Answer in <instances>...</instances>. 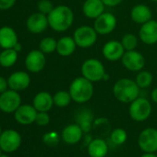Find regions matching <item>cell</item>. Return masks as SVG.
Returning <instances> with one entry per match:
<instances>
[{
  "instance_id": "obj_1",
  "label": "cell",
  "mask_w": 157,
  "mask_h": 157,
  "mask_svg": "<svg viewBox=\"0 0 157 157\" xmlns=\"http://www.w3.org/2000/svg\"><path fill=\"white\" fill-rule=\"evenodd\" d=\"M49 27L56 32H65L72 25L75 19L73 10L66 5H59L54 7L47 16Z\"/></svg>"
},
{
  "instance_id": "obj_2",
  "label": "cell",
  "mask_w": 157,
  "mask_h": 157,
  "mask_svg": "<svg viewBox=\"0 0 157 157\" xmlns=\"http://www.w3.org/2000/svg\"><path fill=\"white\" fill-rule=\"evenodd\" d=\"M141 88L130 78L118 79L113 86V95L121 103H131L140 97Z\"/></svg>"
},
{
  "instance_id": "obj_3",
  "label": "cell",
  "mask_w": 157,
  "mask_h": 157,
  "mask_svg": "<svg viewBox=\"0 0 157 157\" xmlns=\"http://www.w3.org/2000/svg\"><path fill=\"white\" fill-rule=\"evenodd\" d=\"M68 92L71 96L72 101L78 104H84L90 101L94 93L93 83L83 76L76 77L72 80Z\"/></svg>"
},
{
  "instance_id": "obj_4",
  "label": "cell",
  "mask_w": 157,
  "mask_h": 157,
  "mask_svg": "<svg viewBox=\"0 0 157 157\" xmlns=\"http://www.w3.org/2000/svg\"><path fill=\"white\" fill-rule=\"evenodd\" d=\"M81 76L85 77L92 83L105 80L107 75L103 63L96 58H89L85 60L81 67Z\"/></svg>"
},
{
  "instance_id": "obj_5",
  "label": "cell",
  "mask_w": 157,
  "mask_h": 157,
  "mask_svg": "<svg viewBox=\"0 0 157 157\" xmlns=\"http://www.w3.org/2000/svg\"><path fill=\"white\" fill-rule=\"evenodd\" d=\"M73 39L77 44V47L82 49H88L93 47L98 39V33L95 31L93 26L82 25L78 27L73 32Z\"/></svg>"
},
{
  "instance_id": "obj_6",
  "label": "cell",
  "mask_w": 157,
  "mask_h": 157,
  "mask_svg": "<svg viewBox=\"0 0 157 157\" xmlns=\"http://www.w3.org/2000/svg\"><path fill=\"white\" fill-rule=\"evenodd\" d=\"M129 113L130 118L137 122H142L149 119L152 114L151 102L145 98L139 97L130 104Z\"/></svg>"
},
{
  "instance_id": "obj_7",
  "label": "cell",
  "mask_w": 157,
  "mask_h": 157,
  "mask_svg": "<svg viewBox=\"0 0 157 157\" xmlns=\"http://www.w3.org/2000/svg\"><path fill=\"white\" fill-rule=\"evenodd\" d=\"M118 26L117 17L110 12H104L94 19L93 28L98 35H108L112 33Z\"/></svg>"
},
{
  "instance_id": "obj_8",
  "label": "cell",
  "mask_w": 157,
  "mask_h": 157,
  "mask_svg": "<svg viewBox=\"0 0 157 157\" xmlns=\"http://www.w3.org/2000/svg\"><path fill=\"white\" fill-rule=\"evenodd\" d=\"M138 145L143 153L155 154L157 152V130L146 128L139 135Z\"/></svg>"
},
{
  "instance_id": "obj_9",
  "label": "cell",
  "mask_w": 157,
  "mask_h": 157,
  "mask_svg": "<svg viewBox=\"0 0 157 157\" xmlns=\"http://www.w3.org/2000/svg\"><path fill=\"white\" fill-rule=\"evenodd\" d=\"M145 58L144 56L138 51H127L125 52L122 59L121 63L122 65L130 72H140L143 70L145 66Z\"/></svg>"
},
{
  "instance_id": "obj_10",
  "label": "cell",
  "mask_w": 157,
  "mask_h": 157,
  "mask_svg": "<svg viewBox=\"0 0 157 157\" xmlns=\"http://www.w3.org/2000/svg\"><path fill=\"white\" fill-rule=\"evenodd\" d=\"M125 52L126 51L121 41L117 40H111L106 41L102 48V54L105 59L113 63L121 61Z\"/></svg>"
},
{
  "instance_id": "obj_11",
  "label": "cell",
  "mask_w": 157,
  "mask_h": 157,
  "mask_svg": "<svg viewBox=\"0 0 157 157\" xmlns=\"http://www.w3.org/2000/svg\"><path fill=\"white\" fill-rule=\"evenodd\" d=\"M21 144L20 134L14 130H7L0 135V148L6 153H12L18 150Z\"/></svg>"
},
{
  "instance_id": "obj_12",
  "label": "cell",
  "mask_w": 157,
  "mask_h": 157,
  "mask_svg": "<svg viewBox=\"0 0 157 157\" xmlns=\"http://www.w3.org/2000/svg\"><path fill=\"white\" fill-rule=\"evenodd\" d=\"M19 94L14 90H6L0 95V109L6 113L15 112L20 106Z\"/></svg>"
},
{
  "instance_id": "obj_13",
  "label": "cell",
  "mask_w": 157,
  "mask_h": 157,
  "mask_svg": "<svg viewBox=\"0 0 157 157\" xmlns=\"http://www.w3.org/2000/svg\"><path fill=\"white\" fill-rule=\"evenodd\" d=\"M46 63L45 54L40 50L31 51L25 59V66L27 70L31 73L41 72Z\"/></svg>"
},
{
  "instance_id": "obj_14",
  "label": "cell",
  "mask_w": 157,
  "mask_h": 157,
  "mask_svg": "<svg viewBox=\"0 0 157 157\" xmlns=\"http://www.w3.org/2000/svg\"><path fill=\"white\" fill-rule=\"evenodd\" d=\"M140 40L146 45H154L157 43V21L151 19L143 24L139 30Z\"/></svg>"
},
{
  "instance_id": "obj_15",
  "label": "cell",
  "mask_w": 157,
  "mask_h": 157,
  "mask_svg": "<svg viewBox=\"0 0 157 157\" xmlns=\"http://www.w3.org/2000/svg\"><path fill=\"white\" fill-rule=\"evenodd\" d=\"M26 24L28 29L34 34L42 33L49 27L47 16L40 12L31 14L28 17Z\"/></svg>"
},
{
  "instance_id": "obj_16",
  "label": "cell",
  "mask_w": 157,
  "mask_h": 157,
  "mask_svg": "<svg viewBox=\"0 0 157 157\" xmlns=\"http://www.w3.org/2000/svg\"><path fill=\"white\" fill-rule=\"evenodd\" d=\"M130 16L134 23L141 26L153 19V12L151 8L144 4H137L132 6Z\"/></svg>"
},
{
  "instance_id": "obj_17",
  "label": "cell",
  "mask_w": 157,
  "mask_h": 157,
  "mask_svg": "<svg viewBox=\"0 0 157 157\" xmlns=\"http://www.w3.org/2000/svg\"><path fill=\"white\" fill-rule=\"evenodd\" d=\"M38 111L33 106L31 105H20L15 111V120L17 122L22 125H30L35 122V119Z\"/></svg>"
},
{
  "instance_id": "obj_18",
  "label": "cell",
  "mask_w": 157,
  "mask_h": 157,
  "mask_svg": "<svg viewBox=\"0 0 157 157\" xmlns=\"http://www.w3.org/2000/svg\"><path fill=\"white\" fill-rule=\"evenodd\" d=\"M30 83H31V77L29 74L23 71L15 72L7 79L8 87L11 90L17 92L26 89L30 86Z\"/></svg>"
},
{
  "instance_id": "obj_19",
  "label": "cell",
  "mask_w": 157,
  "mask_h": 157,
  "mask_svg": "<svg viewBox=\"0 0 157 157\" xmlns=\"http://www.w3.org/2000/svg\"><path fill=\"white\" fill-rule=\"evenodd\" d=\"M105 6L102 0H85L82 5V13L89 19H95L105 12Z\"/></svg>"
},
{
  "instance_id": "obj_20",
  "label": "cell",
  "mask_w": 157,
  "mask_h": 157,
  "mask_svg": "<svg viewBox=\"0 0 157 157\" xmlns=\"http://www.w3.org/2000/svg\"><path fill=\"white\" fill-rule=\"evenodd\" d=\"M83 132L81 128L77 124H69L64 128L61 133L62 140L65 144L69 145H74L81 142L83 136Z\"/></svg>"
},
{
  "instance_id": "obj_21",
  "label": "cell",
  "mask_w": 157,
  "mask_h": 157,
  "mask_svg": "<svg viewBox=\"0 0 157 157\" xmlns=\"http://www.w3.org/2000/svg\"><path fill=\"white\" fill-rule=\"evenodd\" d=\"M77 49V44L72 36H64L57 40L56 52L62 57L72 55Z\"/></svg>"
},
{
  "instance_id": "obj_22",
  "label": "cell",
  "mask_w": 157,
  "mask_h": 157,
  "mask_svg": "<svg viewBox=\"0 0 157 157\" xmlns=\"http://www.w3.org/2000/svg\"><path fill=\"white\" fill-rule=\"evenodd\" d=\"M54 105L53 96L45 91L38 93L33 98V107L38 112H47Z\"/></svg>"
},
{
  "instance_id": "obj_23",
  "label": "cell",
  "mask_w": 157,
  "mask_h": 157,
  "mask_svg": "<svg viewBox=\"0 0 157 157\" xmlns=\"http://www.w3.org/2000/svg\"><path fill=\"white\" fill-rule=\"evenodd\" d=\"M19 42L18 36L15 30L7 26L0 29V47L5 49H13Z\"/></svg>"
},
{
  "instance_id": "obj_24",
  "label": "cell",
  "mask_w": 157,
  "mask_h": 157,
  "mask_svg": "<svg viewBox=\"0 0 157 157\" xmlns=\"http://www.w3.org/2000/svg\"><path fill=\"white\" fill-rule=\"evenodd\" d=\"M108 144L104 139L96 138L92 140L87 146L90 157H105L108 154Z\"/></svg>"
},
{
  "instance_id": "obj_25",
  "label": "cell",
  "mask_w": 157,
  "mask_h": 157,
  "mask_svg": "<svg viewBox=\"0 0 157 157\" xmlns=\"http://www.w3.org/2000/svg\"><path fill=\"white\" fill-rule=\"evenodd\" d=\"M76 123L81 128L84 133H88L93 124V114L89 109H81L76 115Z\"/></svg>"
},
{
  "instance_id": "obj_26",
  "label": "cell",
  "mask_w": 157,
  "mask_h": 157,
  "mask_svg": "<svg viewBox=\"0 0 157 157\" xmlns=\"http://www.w3.org/2000/svg\"><path fill=\"white\" fill-rule=\"evenodd\" d=\"M18 59V52L14 49H5L0 53V65L6 68L12 66Z\"/></svg>"
},
{
  "instance_id": "obj_27",
  "label": "cell",
  "mask_w": 157,
  "mask_h": 157,
  "mask_svg": "<svg viewBox=\"0 0 157 157\" xmlns=\"http://www.w3.org/2000/svg\"><path fill=\"white\" fill-rule=\"evenodd\" d=\"M153 81H154L153 74L146 70H142L138 72L136 78H135V82L137 83V85L139 86L141 89H144V88L151 86V85L153 84Z\"/></svg>"
},
{
  "instance_id": "obj_28",
  "label": "cell",
  "mask_w": 157,
  "mask_h": 157,
  "mask_svg": "<svg viewBox=\"0 0 157 157\" xmlns=\"http://www.w3.org/2000/svg\"><path fill=\"white\" fill-rule=\"evenodd\" d=\"M53 99H54V105H56L58 108H66L72 101L69 92L65 90L57 91L53 96Z\"/></svg>"
},
{
  "instance_id": "obj_29",
  "label": "cell",
  "mask_w": 157,
  "mask_h": 157,
  "mask_svg": "<svg viewBox=\"0 0 157 157\" xmlns=\"http://www.w3.org/2000/svg\"><path fill=\"white\" fill-rule=\"evenodd\" d=\"M139 37L133 33H126L123 35L121 39V43L125 49V51H133L136 50L139 44Z\"/></svg>"
},
{
  "instance_id": "obj_30",
  "label": "cell",
  "mask_w": 157,
  "mask_h": 157,
  "mask_svg": "<svg viewBox=\"0 0 157 157\" xmlns=\"http://www.w3.org/2000/svg\"><path fill=\"white\" fill-rule=\"evenodd\" d=\"M56 45L57 40L52 37H45L43 38L39 44V50L43 52L44 54H49L54 52H56Z\"/></svg>"
},
{
  "instance_id": "obj_31",
  "label": "cell",
  "mask_w": 157,
  "mask_h": 157,
  "mask_svg": "<svg viewBox=\"0 0 157 157\" xmlns=\"http://www.w3.org/2000/svg\"><path fill=\"white\" fill-rule=\"evenodd\" d=\"M128 139L127 132L122 128L114 129L110 134V141L115 145H122L126 143Z\"/></svg>"
},
{
  "instance_id": "obj_32",
  "label": "cell",
  "mask_w": 157,
  "mask_h": 157,
  "mask_svg": "<svg viewBox=\"0 0 157 157\" xmlns=\"http://www.w3.org/2000/svg\"><path fill=\"white\" fill-rule=\"evenodd\" d=\"M54 7L55 6L50 0H40L37 5L38 11L46 16H48L51 13V11L54 9Z\"/></svg>"
},
{
  "instance_id": "obj_33",
  "label": "cell",
  "mask_w": 157,
  "mask_h": 157,
  "mask_svg": "<svg viewBox=\"0 0 157 157\" xmlns=\"http://www.w3.org/2000/svg\"><path fill=\"white\" fill-rule=\"evenodd\" d=\"M35 122L39 126H46L50 122V116L47 112H38L35 119Z\"/></svg>"
},
{
  "instance_id": "obj_34",
  "label": "cell",
  "mask_w": 157,
  "mask_h": 157,
  "mask_svg": "<svg viewBox=\"0 0 157 157\" xmlns=\"http://www.w3.org/2000/svg\"><path fill=\"white\" fill-rule=\"evenodd\" d=\"M59 137L56 132H48L43 135V142L47 145H55L58 143Z\"/></svg>"
},
{
  "instance_id": "obj_35",
  "label": "cell",
  "mask_w": 157,
  "mask_h": 157,
  "mask_svg": "<svg viewBox=\"0 0 157 157\" xmlns=\"http://www.w3.org/2000/svg\"><path fill=\"white\" fill-rule=\"evenodd\" d=\"M15 2L16 0H0V9L7 10L14 6Z\"/></svg>"
},
{
  "instance_id": "obj_36",
  "label": "cell",
  "mask_w": 157,
  "mask_h": 157,
  "mask_svg": "<svg viewBox=\"0 0 157 157\" xmlns=\"http://www.w3.org/2000/svg\"><path fill=\"white\" fill-rule=\"evenodd\" d=\"M103 3L105 4V6H108V7H115V6H119L124 0H102Z\"/></svg>"
},
{
  "instance_id": "obj_37",
  "label": "cell",
  "mask_w": 157,
  "mask_h": 157,
  "mask_svg": "<svg viewBox=\"0 0 157 157\" xmlns=\"http://www.w3.org/2000/svg\"><path fill=\"white\" fill-rule=\"evenodd\" d=\"M8 86L7 84V80H6L4 77L0 76V94H2L3 92L6 91V88Z\"/></svg>"
},
{
  "instance_id": "obj_38",
  "label": "cell",
  "mask_w": 157,
  "mask_h": 157,
  "mask_svg": "<svg viewBox=\"0 0 157 157\" xmlns=\"http://www.w3.org/2000/svg\"><path fill=\"white\" fill-rule=\"evenodd\" d=\"M151 98H152V100H153L155 103H156L157 104V87L156 88H155V89H153V91H152V93H151Z\"/></svg>"
},
{
  "instance_id": "obj_39",
  "label": "cell",
  "mask_w": 157,
  "mask_h": 157,
  "mask_svg": "<svg viewBox=\"0 0 157 157\" xmlns=\"http://www.w3.org/2000/svg\"><path fill=\"white\" fill-rule=\"evenodd\" d=\"M17 52H20L21 51V44L19 43V42H18L15 46H14V48H13Z\"/></svg>"
},
{
  "instance_id": "obj_40",
  "label": "cell",
  "mask_w": 157,
  "mask_h": 157,
  "mask_svg": "<svg viewBox=\"0 0 157 157\" xmlns=\"http://www.w3.org/2000/svg\"><path fill=\"white\" fill-rule=\"evenodd\" d=\"M141 157H157L156 154H150V153H144Z\"/></svg>"
},
{
  "instance_id": "obj_41",
  "label": "cell",
  "mask_w": 157,
  "mask_h": 157,
  "mask_svg": "<svg viewBox=\"0 0 157 157\" xmlns=\"http://www.w3.org/2000/svg\"><path fill=\"white\" fill-rule=\"evenodd\" d=\"M0 157H8V156H7V155H1Z\"/></svg>"
},
{
  "instance_id": "obj_42",
  "label": "cell",
  "mask_w": 157,
  "mask_h": 157,
  "mask_svg": "<svg viewBox=\"0 0 157 157\" xmlns=\"http://www.w3.org/2000/svg\"><path fill=\"white\" fill-rule=\"evenodd\" d=\"M152 2H155V3H157V0H151Z\"/></svg>"
},
{
  "instance_id": "obj_43",
  "label": "cell",
  "mask_w": 157,
  "mask_h": 157,
  "mask_svg": "<svg viewBox=\"0 0 157 157\" xmlns=\"http://www.w3.org/2000/svg\"><path fill=\"white\" fill-rule=\"evenodd\" d=\"M1 133H2V132H1V127H0V135H1Z\"/></svg>"
},
{
  "instance_id": "obj_44",
  "label": "cell",
  "mask_w": 157,
  "mask_h": 157,
  "mask_svg": "<svg viewBox=\"0 0 157 157\" xmlns=\"http://www.w3.org/2000/svg\"><path fill=\"white\" fill-rule=\"evenodd\" d=\"M1 151H2V150H1V148H0V155H1Z\"/></svg>"
},
{
  "instance_id": "obj_45",
  "label": "cell",
  "mask_w": 157,
  "mask_h": 157,
  "mask_svg": "<svg viewBox=\"0 0 157 157\" xmlns=\"http://www.w3.org/2000/svg\"><path fill=\"white\" fill-rule=\"evenodd\" d=\"M155 154H156V155H157V152H156V153H155Z\"/></svg>"
}]
</instances>
